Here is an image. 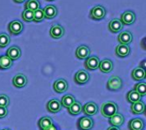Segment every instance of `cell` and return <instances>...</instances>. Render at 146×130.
I'll return each mask as SVG.
<instances>
[{"label": "cell", "mask_w": 146, "mask_h": 130, "mask_svg": "<svg viewBox=\"0 0 146 130\" xmlns=\"http://www.w3.org/2000/svg\"><path fill=\"white\" fill-rule=\"evenodd\" d=\"M118 106L112 101L104 102L101 106V114L105 117L110 118L116 113H118Z\"/></svg>", "instance_id": "6da1fadb"}, {"label": "cell", "mask_w": 146, "mask_h": 130, "mask_svg": "<svg viewBox=\"0 0 146 130\" xmlns=\"http://www.w3.org/2000/svg\"><path fill=\"white\" fill-rule=\"evenodd\" d=\"M105 14H106V9H104V7L101 5L93 7L90 11V17L92 20H96L104 19L105 17Z\"/></svg>", "instance_id": "7a4b0ae2"}, {"label": "cell", "mask_w": 146, "mask_h": 130, "mask_svg": "<svg viewBox=\"0 0 146 130\" xmlns=\"http://www.w3.org/2000/svg\"><path fill=\"white\" fill-rule=\"evenodd\" d=\"M122 85V80L117 76H112L107 83V88L111 91H117L121 89Z\"/></svg>", "instance_id": "3957f363"}, {"label": "cell", "mask_w": 146, "mask_h": 130, "mask_svg": "<svg viewBox=\"0 0 146 130\" xmlns=\"http://www.w3.org/2000/svg\"><path fill=\"white\" fill-rule=\"evenodd\" d=\"M77 126L80 130H91L93 127V120L89 117H83L79 120Z\"/></svg>", "instance_id": "277c9868"}, {"label": "cell", "mask_w": 146, "mask_h": 130, "mask_svg": "<svg viewBox=\"0 0 146 130\" xmlns=\"http://www.w3.org/2000/svg\"><path fill=\"white\" fill-rule=\"evenodd\" d=\"M9 32L13 35L20 34L23 30V24L20 20H13L8 26Z\"/></svg>", "instance_id": "5b68a950"}, {"label": "cell", "mask_w": 146, "mask_h": 130, "mask_svg": "<svg viewBox=\"0 0 146 130\" xmlns=\"http://www.w3.org/2000/svg\"><path fill=\"white\" fill-rule=\"evenodd\" d=\"M90 79L89 73L84 70H80L74 75V81L78 84H85Z\"/></svg>", "instance_id": "8992f818"}, {"label": "cell", "mask_w": 146, "mask_h": 130, "mask_svg": "<svg viewBox=\"0 0 146 130\" xmlns=\"http://www.w3.org/2000/svg\"><path fill=\"white\" fill-rule=\"evenodd\" d=\"M99 63H100V60L98 59V57L97 56H91V57H88L85 62V67L87 69V70H90V71H94V70H97L99 66Z\"/></svg>", "instance_id": "52a82bcc"}, {"label": "cell", "mask_w": 146, "mask_h": 130, "mask_svg": "<svg viewBox=\"0 0 146 130\" xmlns=\"http://www.w3.org/2000/svg\"><path fill=\"white\" fill-rule=\"evenodd\" d=\"M135 20H136L135 14L133 11H129V10L125 11L121 14V19H120V20L121 21V23L124 24V25H131V24L134 23Z\"/></svg>", "instance_id": "ba28073f"}, {"label": "cell", "mask_w": 146, "mask_h": 130, "mask_svg": "<svg viewBox=\"0 0 146 130\" xmlns=\"http://www.w3.org/2000/svg\"><path fill=\"white\" fill-rule=\"evenodd\" d=\"M65 30L64 28L61 26V25H53L50 30V35L51 37L55 38V39H58L61 38L63 35H64Z\"/></svg>", "instance_id": "9c48e42d"}, {"label": "cell", "mask_w": 146, "mask_h": 130, "mask_svg": "<svg viewBox=\"0 0 146 130\" xmlns=\"http://www.w3.org/2000/svg\"><path fill=\"white\" fill-rule=\"evenodd\" d=\"M83 112L85 115L87 116H94L98 113V107L95 102H88L86 103L83 107Z\"/></svg>", "instance_id": "30bf717a"}, {"label": "cell", "mask_w": 146, "mask_h": 130, "mask_svg": "<svg viewBox=\"0 0 146 130\" xmlns=\"http://www.w3.org/2000/svg\"><path fill=\"white\" fill-rule=\"evenodd\" d=\"M12 83H13V85L16 88H23L27 85V77L21 73H19V74H16L14 77H13V80H12Z\"/></svg>", "instance_id": "8fae6325"}, {"label": "cell", "mask_w": 146, "mask_h": 130, "mask_svg": "<svg viewBox=\"0 0 146 130\" xmlns=\"http://www.w3.org/2000/svg\"><path fill=\"white\" fill-rule=\"evenodd\" d=\"M118 41H119L120 44L128 45L129 43H131L133 42V34L128 31L122 32L118 36Z\"/></svg>", "instance_id": "7c38bea8"}, {"label": "cell", "mask_w": 146, "mask_h": 130, "mask_svg": "<svg viewBox=\"0 0 146 130\" xmlns=\"http://www.w3.org/2000/svg\"><path fill=\"white\" fill-rule=\"evenodd\" d=\"M46 107H47V110L50 112H51V113H56V112H60V110L62 109V105H61V102L58 100L53 99V100H50L47 103Z\"/></svg>", "instance_id": "4fadbf2b"}, {"label": "cell", "mask_w": 146, "mask_h": 130, "mask_svg": "<svg viewBox=\"0 0 146 130\" xmlns=\"http://www.w3.org/2000/svg\"><path fill=\"white\" fill-rule=\"evenodd\" d=\"M68 83L66 80L64 79H58L56 80L54 84H53V88H54V90L56 92V93H64L65 91H67L68 89Z\"/></svg>", "instance_id": "5bb4252c"}, {"label": "cell", "mask_w": 146, "mask_h": 130, "mask_svg": "<svg viewBox=\"0 0 146 130\" xmlns=\"http://www.w3.org/2000/svg\"><path fill=\"white\" fill-rule=\"evenodd\" d=\"M21 55V49L17 46H12L7 50V56L13 61L18 60Z\"/></svg>", "instance_id": "9a60e30c"}, {"label": "cell", "mask_w": 146, "mask_h": 130, "mask_svg": "<svg viewBox=\"0 0 146 130\" xmlns=\"http://www.w3.org/2000/svg\"><path fill=\"white\" fill-rule=\"evenodd\" d=\"M75 55L80 60L87 59L88 56L90 55V49H89V48L87 46L81 45V46H80V47L77 48L76 52H75Z\"/></svg>", "instance_id": "2e32d148"}, {"label": "cell", "mask_w": 146, "mask_h": 130, "mask_svg": "<svg viewBox=\"0 0 146 130\" xmlns=\"http://www.w3.org/2000/svg\"><path fill=\"white\" fill-rule=\"evenodd\" d=\"M98 68L104 73H110V72H112V70L114 68L113 62L109 59H105V60L100 61Z\"/></svg>", "instance_id": "e0dca14e"}, {"label": "cell", "mask_w": 146, "mask_h": 130, "mask_svg": "<svg viewBox=\"0 0 146 130\" xmlns=\"http://www.w3.org/2000/svg\"><path fill=\"white\" fill-rule=\"evenodd\" d=\"M123 28V24L119 19H113L109 23V30L113 33H117L121 32Z\"/></svg>", "instance_id": "ac0fdd59"}, {"label": "cell", "mask_w": 146, "mask_h": 130, "mask_svg": "<svg viewBox=\"0 0 146 130\" xmlns=\"http://www.w3.org/2000/svg\"><path fill=\"white\" fill-rule=\"evenodd\" d=\"M128 128L130 130H143L145 128L144 121L141 118L132 119L128 123Z\"/></svg>", "instance_id": "d6986e66"}, {"label": "cell", "mask_w": 146, "mask_h": 130, "mask_svg": "<svg viewBox=\"0 0 146 130\" xmlns=\"http://www.w3.org/2000/svg\"><path fill=\"white\" fill-rule=\"evenodd\" d=\"M43 11L46 19H53L57 14V9L54 5H47L43 9Z\"/></svg>", "instance_id": "ffe728a7"}, {"label": "cell", "mask_w": 146, "mask_h": 130, "mask_svg": "<svg viewBox=\"0 0 146 130\" xmlns=\"http://www.w3.org/2000/svg\"><path fill=\"white\" fill-rule=\"evenodd\" d=\"M115 54L121 58L127 57L130 54V47L125 44H119L115 48Z\"/></svg>", "instance_id": "44dd1931"}, {"label": "cell", "mask_w": 146, "mask_h": 130, "mask_svg": "<svg viewBox=\"0 0 146 130\" xmlns=\"http://www.w3.org/2000/svg\"><path fill=\"white\" fill-rule=\"evenodd\" d=\"M109 123L114 126V127H117L119 128L120 126H121L124 123V117L121 114V113H116L115 115H114L113 117H111L110 118Z\"/></svg>", "instance_id": "7402d4cb"}, {"label": "cell", "mask_w": 146, "mask_h": 130, "mask_svg": "<svg viewBox=\"0 0 146 130\" xmlns=\"http://www.w3.org/2000/svg\"><path fill=\"white\" fill-rule=\"evenodd\" d=\"M133 79L135 81H141L145 78V71L141 67L135 68L132 72Z\"/></svg>", "instance_id": "603a6c76"}, {"label": "cell", "mask_w": 146, "mask_h": 130, "mask_svg": "<svg viewBox=\"0 0 146 130\" xmlns=\"http://www.w3.org/2000/svg\"><path fill=\"white\" fill-rule=\"evenodd\" d=\"M145 104L142 102V101H137L135 103H133L132 104V106H131V112L133 113V114H142L144 113L145 112Z\"/></svg>", "instance_id": "cb8c5ba5"}, {"label": "cell", "mask_w": 146, "mask_h": 130, "mask_svg": "<svg viewBox=\"0 0 146 130\" xmlns=\"http://www.w3.org/2000/svg\"><path fill=\"white\" fill-rule=\"evenodd\" d=\"M52 125H53L52 119L50 118H49V117H44V118H42L38 121V126L40 129V130L48 129V128H50Z\"/></svg>", "instance_id": "d4e9b609"}, {"label": "cell", "mask_w": 146, "mask_h": 130, "mask_svg": "<svg viewBox=\"0 0 146 130\" xmlns=\"http://www.w3.org/2000/svg\"><path fill=\"white\" fill-rule=\"evenodd\" d=\"M74 102H75V99H74V97L73 95H64L62 98L61 105H62V106H63L65 108H68Z\"/></svg>", "instance_id": "484cf974"}, {"label": "cell", "mask_w": 146, "mask_h": 130, "mask_svg": "<svg viewBox=\"0 0 146 130\" xmlns=\"http://www.w3.org/2000/svg\"><path fill=\"white\" fill-rule=\"evenodd\" d=\"M141 98H142V96L139 93H137L135 90H131L127 94V101L130 102V103H132V104L133 103H135L137 101H140L141 100Z\"/></svg>", "instance_id": "4316f807"}, {"label": "cell", "mask_w": 146, "mask_h": 130, "mask_svg": "<svg viewBox=\"0 0 146 130\" xmlns=\"http://www.w3.org/2000/svg\"><path fill=\"white\" fill-rule=\"evenodd\" d=\"M68 111L71 115H74V116L79 115L82 111V106L80 102L75 101L70 107L68 108Z\"/></svg>", "instance_id": "83f0119b"}, {"label": "cell", "mask_w": 146, "mask_h": 130, "mask_svg": "<svg viewBox=\"0 0 146 130\" xmlns=\"http://www.w3.org/2000/svg\"><path fill=\"white\" fill-rule=\"evenodd\" d=\"M40 8V3L38 0H28L25 3V9H29L33 12Z\"/></svg>", "instance_id": "f1b7e54d"}, {"label": "cell", "mask_w": 146, "mask_h": 130, "mask_svg": "<svg viewBox=\"0 0 146 130\" xmlns=\"http://www.w3.org/2000/svg\"><path fill=\"white\" fill-rule=\"evenodd\" d=\"M12 66V60L7 55L0 56V69L5 70L9 69Z\"/></svg>", "instance_id": "f546056e"}, {"label": "cell", "mask_w": 146, "mask_h": 130, "mask_svg": "<svg viewBox=\"0 0 146 130\" xmlns=\"http://www.w3.org/2000/svg\"><path fill=\"white\" fill-rule=\"evenodd\" d=\"M44 19V14L43 9H38L33 12V21L35 22H40Z\"/></svg>", "instance_id": "4dcf8cb0"}, {"label": "cell", "mask_w": 146, "mask_h": 130, "mask_svg": "<svg viewBox=\"0 0 146 130\" xmlns=\"http://www.w3.org/2000/svg\"><path fill=\"white\" fill-rule=\"evenodd\" d=\"M134 90L139 93L141 96H145L146 95V84L145 83H137L134 86Z\"/></svg>", "instance_id": "1f68e13d"}, {"label": "cell", "mask_w": 146, "mask_h": 130, "mask_svg": "<svg viewBox=\"0 0 146 130\" xmlns=\"http://www.w3.org/2000/svg\"><path fill=\"white\" fill-rule=\"evenodd\" d=\"M22 19L27 22L33 21V12L29 9H24L22 12Z\"/></svg>", "instance_id": "d6a6232c"}, {"label": "cell", "mask_w": 146, "mask_h": 130, "mask_svg": "<svg viewBox=\"0 0 146 130\" xmlns=\"http://www.w3.org/2000/svg\"><path fill=\"white\" fill-rule=\"evenodd\" d=\"M10 42V38L9 35L6 33H1L0 34V48H4L9 45Z\"/></svg>", "instance_id": "836d02e7"}, {"label": "cell", "mask_w": 146, "mask_h": 130, "mask_svg": "<svg viewBox=\"0 0 146 130\" xmlns=\"http://www.w3.org/2000/svg\"><path fill=\"white\" fill-rule=\"evenodd\" d=\"M9 105V99L6 95H0V106L7 107Z\"/></svg>", "instance_id": "e575fe53"}, {"label": "cell", "mask_w": 146, "mask_h": 130, "mask_svg": "<svg viewBox=\"0 0 146 130\" xmlns=\"http://www.w3.org/2000/svg\"><path fill=\"white\" fill-rule=\"evenodd\" d=\"M8 114V110L6 107H2L0 106V118H3L7 116Z\"/></svg>", "instance_id": "d590c367"}, {"label": "cell", "mask_w": 146, "mask_h": 130, "mask_svg": "<svg viewBox=\"0 0 146 130\" xmlns=\"http://www.w3.org/2000/svg\"><path fill=\"white\" fill-rule=\"evenodd\" d=\"M43 130H57V129L56 128V126L53 124L52 126H50V128H48V129H43Z\"/></svg>", "instance_id": "8d00e7d4"}, {"label": "cell", "mask_w": 146, "mask_h": 130, "mask_svg": "<svg viewBox=\"0 0 146 130\" xmlns=\"http://www.w3.org/2000/svg\"><path fill=\"white\" fill-rule=\"evenodd\" d=\"M107 130H121L119 128H117V127H114V126H112V127H110L109 129Z\"/></svg>", "instance_id": "74e56055"}, {"label": "cell", "mask_w": 146, "mask_h": 130, "mask_svg": "<svg viewBox=\"0 0 146 130\" xmlns=\"http://www.w3.org/2000/svg\"><path fill=\"white\" fill-rule=\"evenodd\" d=\"M14 2H15V3H23L25 0H13Z\"/></svg>", "instance_id": "f35d334b"}, {"label": "cell", "mask_w": 146, "mask_h": 130, "mask_svg": "<svg viewBox=\"0 0 146 130\" xmlns=\"http://www.w3.org/2000/svg\"><path fill=\"white\" fill-rule=\"evenodd\" d=\"M47 1H54V0H47Z\"/></svg>", "instance_id": "ab89813d"}, {"label": "cell", "mask_w": 146, "mask_h": 130, "mask_svg": "<svg viewBox=\"0 0 146 130\" xmlns=\"http://www.w3.org/2000/svg\"><path fill=\"white\" fill-rule=\"evenodd\" d=\"M3 130H9V129H3Z\"/></svg>", "instance_id": "60d3db41"}]
</instances>
